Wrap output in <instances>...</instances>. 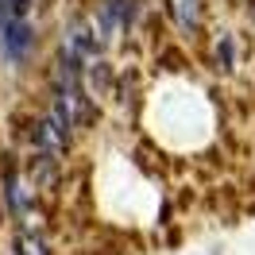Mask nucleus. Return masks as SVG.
Segmentation results:
<instances>
[{"label": "nucleus", "mask_w": 255, "mask_h": 255, "mask_svg": "<svg viewBox=\"0 0 255 255\" xmlns=\"http://www.w3.org/2000/svg\"><path fill=\"white\" fill-rule=\"evenodd\" d=\"M31 43H35V35H31V23H27V19H8V23H0V50H4V58L23 62L27 50H31Z\"/></svg>", "instance_id": "nucleus-1"}, {"label": "nucleus", "mask_w": 255, "mask_h": 255, "mask_svg": "<svg viewBox=\"0 0 255 255\" xmlns=\"http://www.w3.org/2000/svg\"><path fill=\"white\" fill-rule=\"evenodd\" d=\"M16 248H19V255H47V244L39 236H19Z\"/></svg>", "instance_id": "nucleus-3"}, {"label": "nucleus", "mask_w": 255, "mask_h": 255, "mask_svg": "<svg viewBox=\"0 0 255 255\" xmlns=\"http://www.w3.org/2000/svg\"><path fill=\"white\" fill-rule=\"evenodd\" d=\"M170 4H174V19L186 31H193L201 23V0H170Z\"/></svg>", "instance_id": "nucleus-2"}]
</instances>
